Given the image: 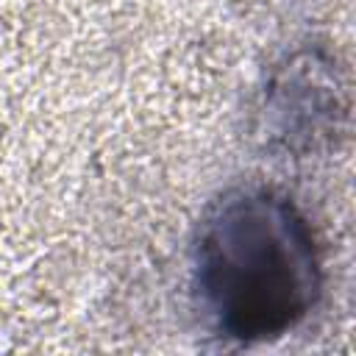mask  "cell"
<instances>
[{"label":"cell","instance_id":"obj_1","mask_svg":"<svg viewBox=\"0 0 356 356\" xmlns=\"http://www.w3.org/2000/svg\"><path fill=\"white\" fill-rule=\"evenodd\" d=\"M192 292L222 342L248 348L298 328L320 300L323 261L292 197L261 184L222 192L192 242Z\"/></svg>","mask_w":356,"mask_h":356},{"label":"cell","instance_id":"obj_2","mask_svg":"<svg viewBox=\"0 0 356 356\" xmlns=\"http://www.w3.org/2000/svg\"><path fill=\"white\" fill-rule=\"evenodd\" d=\"M342 114L337 72L317 53L286 58L264 95L267 134L292 153H309L320 142H328Z\"/></svg>","mask_w":356,"mask_h":356}]
</instances>
